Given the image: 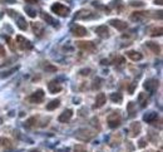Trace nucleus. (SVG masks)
Masks as SVG:
<instances>
[{"instance_id":"nucleus-1","label":"nucleus","mask_w":163,"mask_h":152,"mask_svg":"<svg viewBox=\"0 0 163 152\" xmlns=\"http://www.w3.org/2000/svg\"><path fill=\"white\" fill-rule=\"evenodd\" d=\"M50 9H52V12H53V13H55L57 15L62 16V18L68 16L69 13H70V9L67 8V6L63 5V4H60V3H55V4H53Z\"/></svg>"},{"instance_id":"nucleus-2","label":"nucleus","mask_w":163,"mask_h":152,"mask_svg":"<svg viewBox=\"0 0 163 152\" xmlns=\"http://www.w3.org/2000/svg\"><path fill=\"white\" fill-rule=\"evenodd\" d=\"M119 125H120V115L118 112L108 116V126L110 128H117Z\"/></svg>"},{"instance_id":"nucleus-3","label":"nucleus","mask_w":163,"mask_h":152,"mask_svg":"<svg viewBox=\"0 0 163 152\" xmlns=\"http://www.w3.org/2000/svg\"><path fill=\"white\" fill-rule=\"evenodd\" d=\"M16 43H18V47L22 49V50H26V49L29 50V49L33 48L32 43H30L28 39H25L24 37H22V35H18L16 37Z\"/></svg>"},{"instance_id":"nucleus-4","label":"nucleus","mask_w":163,"mask_h":152,"mask_svg":"<svg viewBox=\"0 0 163 152\" xmlns=\"http://www.w3.org/2000/svg\"><path fill=\"white\" fill-rule=\"evenodd\" d=\"M44 90L43 89H38L36 92H34L32 96L29 97V101L32 103H42L44 101Z\"/></svg>"},{"instance_id":"nucleus-5","label":"nucleus","mask_w":163,"mask_h":152,"mask_svg":"<svg viewBox=\"0 0 163 152\" xmlns=\"http://www.w3.org/2000/svg\"><path fill=\"white\" fill-rule=\"evenodd\" d=\"M72 34L74 37H77V38H82V37H85L88 34V30L84 27H82V25H73Z\"/></svg>"},{"instance_id":"nucleus-6","label":"nucleus","mask_w":163,"mask_h":152,"mask_svg":"<svg viewBox=\"0 0 163 152\" xmlns=\"http://www.w3.org/2000/svg\"><path fill=\"white\" fill-rule=\"evenodd\" d=\"M158 86L159 84H158V80L157 79H148V80H146V83H144V88L148 90V92H151V93L156 92Z\"/></svg>"},{"instance_id":"nucleus-7","label":"nucleus","mask_w":163,"mask_h":152,"mask_svg":"<svg viewBox=\"0 0 163 152\" xmlns=\"http://www.w3.org/2000/svg\"><path fill=\"white\" fill-rule=\"evenodd\" d=\"M109 24L112 27H114L116 29H118V30H124L128 27L127 23H124L123 20H119V19H112V20H109Z\"/></svg>"},{"instance_id":"nucleus-8","label":"nucleus","mask_w":163,"mask_h":152,"mask_svg":"<svg viewBox=\"0 0 163 152\" xmlns=\"http://www.w3.org/2000/svg\"><path fill=\"white\" fill-rule=\"evenodd\" d=\"M77 47L83 50H88V52H93L95 49V44L93 42H78Z\"/></svg>"},{"instance_id":"nucleus-9","label":"nucleus","mask_w":163,"mask_h":152,"mask_svg":"<svg viewBox=\"0 0 163 152\" xmlns=\"http://www.w3.org/2000/svg\"><path fill=\"white\" fill-rule=\"evenodd\" d=\"M95 33H97L98 37L104 39V38H108L109 37V29L107 28V25H100V27H98L95 29Z\"/></svg>"},{"instance_id":"nucleus-10","label":"nucleus","mask_w":163,"mask_h":152,"mask_svg":"<svg viewBox=\"0 0 163 152\" xmlns=\"http://www.w3.org/2000/svg\"><path fill=\"white\" fill-rule=\"evenodd\" d=\"M106 101H107V97H106L104 93H98V94H97V98H95L94 108H100V107H103L104 103H106Z\"/></svg>"},{"instance_id":"nucleus-11","label":"nucleus","mask_w":163,"mask_h":152,"mask_svg":"<svg viewBox=\"0 0 163 152\" xmlns=\"http://www.w3.org/2000/svg\"><path fill=\"white\" fill-rule=\"evenodd\" d=\"M48 88L50 90V93H53V94H55V93H58V92L62 90V86H60L57 80H52V82L48 84Z\"/></svg>"},{"instance_id":"nucleus-12","label":"nucleus","mask_w":163,"mask_h":152,"mask_svg":"<svg viewBox=\"0 0 163 152\" xmlns=\"http://www.w3.org/2000/svg\"><path fill=\"white\" fill-rule=\"evenodd\" d=\"M72 116H73V111L72 109H67L58 117V119H59V122L64 123V122H67V121H69L70 118H72Z\"/></svg>"},{"instance_id":"nucleus-13","label":"nucleus","mask_w":163,"mask_h":152,"mask_svg":"<svg viewBox=\"0 0 163 152\" xmlns=\"http://www.w3.org/2000/svg\"><path fill=\"white\" fill-rule=\"evenodd\" d=\"M127 55H128L129 59L134 60V62H138V60L143 59V55H142L139 52H136V50H129V52H127Z\"/></svg>"},{"instance_id":"nucleus-14","label":"nucleus","mask_w":163,"mask_h":152,"mask_svg":"<svg viewBox=\"0 0 163 152\" xmlns=\"http://www.w3.org/2000/svg\"><path fill=\"white\" fill-rule=\"evenodd\" d=\"M146 45L152 50L153 53H156V54H159L161 53V47L157 44V43H153V42H147L146 43Z\"/></svg>"},{"instance_id":"nucleus-15","label":"nucleus","mask_w":163,"mask_h":152,"mask_svg":"<svg viewBox=\"0 0 163 152\" xmlns=\"http://www.w3.org/2000/svg\"><path fill=\"white\" fill-rule=\"evenodd\" d=\"M143 119L146 121L147 123H152V122H154V119H157V113H156V112H149V113L144 115Z\"/></svg>"},{"instance_id":"nucleus-16","label":"nucleus","mask_w":163,"mask_h":152,"mask_svg":"<svg viewBox=\"0 0 163 152\" xmlns=\"http://www.w3.org/2000/svg\"><path fill=\"white\" fill-rule=\"evenodd\" d=\"M43 19L45 20V22H47L48 24L53 25V27H58V22H57L55 19H53V18L50 16L49 14H45V13H43Z\"/></svg>"},{"instance_id":"nucleus-17","label":"nucleus","mask_w":163,"mask_h":152,"mask_svg":"<svg viewBox=\"0 0 163 152\" xmlns=\"http://www.w3.org/2000/svg\"><path fill=\"white\" fill-rule=\"evenodd\" d=\"M16 25H18L19 29H22V30H26V28H28V23L25 22V19H24L23 16H19V18H18Z\"/></svg>"},{"instance_id":"nucleus-18","label":"nucleus","mask_w":163,"mask_h":152,"mask_svg":"<svg viewBox=\"0 0 163 152\" xmlns=\"http://www.w3.org/2000/svg\"><path fill=\"white\" fill-rule=\"evenodd\" d=\"M144 16H146V13H144V12H134L133 14L130 15V19L134 20V22H136V20L138 22V20H142Z\"/></svg>"},{"instance_id":"nucleus-19","label":"nucleus","mask_w":163,"mask_h":152,"mask_svg":"<svg viewBox=\"0 0 163 152\" xmlns=\"http://www.w3.org/2000/svg\"><path fill=\"white\" fill-rule=\"evenodd\" d=\"M59 104H60V101H59V99H54V101H52L50 103L47 104V109H48V111H53V109L58 108Z\"/></svg>"},{"instance_id":"nucleus-20","label":"nucleus","mask_w":163,"mask_h":152,"mask_svg":"<svg viewBox=\"0 0 163 152\" xmlns=\"http://www.w3.org/2000/svg\"><path fill=\"white\" fill-rule=\"evenodd\" d=\"M16 69H18V67L16 68H12V69H9V70H5V72H0V79H4L6 77H10L14 72H16Z\"/></svg>"},{"instance_id":"nucleus-21","label":"nucleus","mask_w":163,"mask_h":152,"mask_svg":"<svg viewBox=\"0 0 163 152\" xmlns=\"http://www.w3.org/2000/svg\"><path fill=\"white\" fill-rule=\"evenodd\" d=\"M110 99L113 101V102H116V103H120L122 99H123V96H122L120 93H112L110 94Z\"/></svg>"},{"instance_id":"nucleus-22","label":"nucleus","mask_w":163,"mask_h":152,"mask_svg":"<svg viewBox=\"0 0 163 152\" xmlns=\"http://www.w3.org/2000/svg\"><path fill=\"white\" fill-rule=\"evenodd\" d=\"M32 27H33V30H34V33H35V34H40V33H43V32H44L43 27L40 25V24H38V23H33Z\"/></svg>"},{"instance_id":"nucleus-23","label":"nucleus","mask_w":163,"mask_h":152,"mask_svg":"<svg viewBox=\"0 0 163 152\" xmlns=\"http://www.w3.org/2000/svg\"><path fill=\"white\" fill-rule=\"evenodd\" d=\"M132 131H133V136H136V135H138L139 132H140V125H139V122H134V123H132Z\"/></svg>"},{"instance_id":"nucleus-24","label":"nucleus","mask_w":163,"mask_h":152,"mask_svg":"<svg viewBox=\"0 0 163 152\" xmlns=\"http://www.w3.org/2000/svg\"><path fill=\"white\" fill-rule=\"evenodd\" d=\"M162 28H156V29H153L152 30V33H151V35L152 37H161L162 35Z\"/></svg>"},{"instance_id":"nucleus-25","label":"nucleus","mask_w":163,"mask_h":152,"mask_svg":"<svg viewBox=\"0 0 163 152\" xmlns=\"http://www.w3.org/2000/svg\"><path fill=\"white\" fill-rule=\"evenodd\" d=\"M25 12H26V14L30 18H35L36 16V12H35V10H33V9H30V8H25Z\"/></svg>"},{"instance_id":"nucleus-26","label":"nucleus","mask_w":163,"mask_h":152,"mask_svg":"<svg viewBox=\"0 0 163 152\" xmlns=\"http://www.w3.org/2000/svg\"><path fill=\"white\" fill-rule=\"evenodd\" d=\"M74 152H88V151L83 145H77L74 147Z\"/></svg>"},{"instance_id":"nucleus-27","label":"nucleus","mask_w":163,"mask_h":152,"mask_svg":"<svg viewBox=\"0 0 163 152\" xmlns=\"http://www.w3.org/2000/svg\"><path fill=\"white\" fill-rule=\"evenodd\" d=\"M34 122H36V118L35 117H32V118H29L26 121V123H25V127H32L34 125Z\"/></svg>"},{"instance_id":"nucleus-28","label":"nucleus","mask_w":163,"mask_h":152,"mask_svg":"<svg viewBox=\"0 0 163 152\" xmlns=\"http://www.w3.org/2000/svg\"><path fill=\"white\" fill-rule=\"evenodd\" d=\"M0 142H2L3 146H10V140H6V138H3V140H0Z\"/></svg>"},{"instance_id":"nucleus-29","label":"nucleus","mask_w":163,"mask_h":152,"mask_svg":"<svg viewBox=\"0 0 163 152\" xmlns=\"http://www.w3.org/2000/svg\"><path fill=\"white\" fill-rule=\"evenodd\" d=\"M144 98V94H139V101H142V99H143ZM148 104V101H143V102H142V107H146Z\"/></svg>"},{"instance_id":"nucleus-30","label":"nucleus","mask_w":163,"mask_h":152,"mask_svg":"<svg viewBox=\"0 0 163 152\" xmlns=\"http://www.w3.org/2000/svg\"><path fill=\"white\" fill-rule=\"evenodd\" d=\"M129 4L132 6H143V3H142V2H130Z\"/></svg>"},{"instance_id":"nucleus-31","label":"nucleus","mask_w":163,"mask_h":152,"mask_svg":"<svg viewBox=\"0 0 163 152\" xmlns=\"http://www.w3.org/2000/svg\"><path fill=\"white\" fill-rule=\"evenodd\" d=\"M5 55V49H4V47L0 44V58H3Z\"/></svg>"},{"instance_id":"nucleus-32","label":"nucleus","mask_w":163,"mask_h":152,"mask_svg":"<svg viewBox=\"0 0 163 152\" xmlns=\"http://www.w3.org/2000/svg\"><path fill=\"white\" fill-rule=\"evenodd\" d=\"M90 73V69H82L80 70V74H83V76H88Z\"/></svg>"},{"instance_id":"nucleus-33","label":"nucleus","mask_w":163,"mask_h":152,"mask_svg":"<svg viewBox=\"0 0 163 152\" xmlns=\"http://www.w3.org/2000/svg\"><path fill=\"white\" fill-rule=\"evenodd\" d=\"M24 2H26L28 4H36L39 0H24Z\"/></svg>"},{"instance_id":"nucleus-34","label":"nucleus","mask_w":163,"mask_h":152,"mask_svg":"<svg viewBox=\"0 0 163 152\" xmlns=\"http://www.w3.org/2000/svg\"><path fill=\"white\" fill-rule=\"evenodd\" d=\"M146 146V142H144V140H140L139 141V147L142 148V147H144Z\"/></svg>"},{"instance_id":"nucleus-35","label":"nucleus","mask_w":163,"mask_h":152,"mask_svg":"<svg viewBox=\"0 0 163 152\" xmlns=\"http://www.w3.org/2000/svg\"><path fill=\"white\" fill-rule=\"evenodd\" d=\"M154 4H157V5H162V4H163V0H154Z\"/></svg>"},{"instance_id":"nucleus-36","label":"nucleus","mask_w":163,"mask_h":152,"mask_svg":"<svg viewBox=\"0 0 163 152\" xmlns=\"http://www.w3.org/2000/svg\"><path fill=\"white\" fill-rule=\"evenodd\" d=\"M102 64H103V65H106V64H108V60H106V59H103V60H102Z\"/></svg>"},{"instance_id":"nucleus-37","label":"nucleus","mask_w":163,"mask_h":152,"mask_svg":"<svg viewBox=\"0 0 163 152\" xmlns=\"http://www.w3.org/2000/svg\"><path fill=\"white\" fill-rule=\"evenodd\" d=\"M2 122H3V119H2V118H0V125H2Z\"/></svg>"},{"instance_id":"nucleus-38","label":"nucleus","mask_w":163,"mask_h":152,"mask_svg":"<svg viewBox=\"0 0 163 152\" xmlns=\"http://www.w3.org/2000/svg\"><path fill=\"white\" fill-rule=\"evenodd\" d=\"M32 152H39V151H32Z\"/></svg>"},{"instance_id":"nucleus-39","label":"nucleus","mask_w":163,"mask_h":152,"mask_svg":"<svg viewBox=\"0 0 163 152\" xmlns=\"http://www.w3.org/2000/svg\"><path fill=\"white\" fill-rule=\"evenodd\" d=\"M158 152H162V151H158Z\"/></svg>"}]
</instances>
